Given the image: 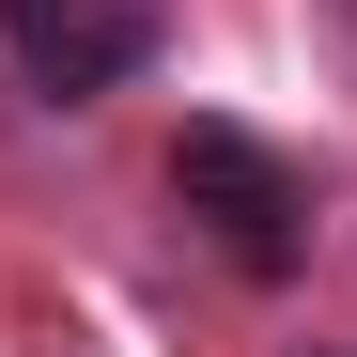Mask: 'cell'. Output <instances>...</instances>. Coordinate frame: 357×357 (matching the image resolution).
<instances>
[{
  "label": "cell",
  "mask_w": 357,
  "mask_h": 357,
  "mask_svg": "<svg viewBox=\"0 0 357 357\" xmlns=\"http://www.w3.org/2000/svg\"><path fill=\"white\" fill-rule=\"evenodd\" d=\"M171 202H187V218H202L249 280H280L295 249H311V171L264 155L249 125H187V140H171Z\"/></svg>",
  "instance_id": "1"
},
{
  "label": "cell",
  "mask_w": 357,
  "mask_h": 357,
  "mask_svg": "<svg viewBox=\"0 0 357 357\" xmlns=\"http://www.w3.org/2000/svg\"><path fill=\"white\" fill-rule=\"evenodd\" d=\"M155 31H171V0H0V47H16V78L47 109H93V93H125L155 63Z\"/></svg>",
  "instance_id": "2"
}]
</instances>
